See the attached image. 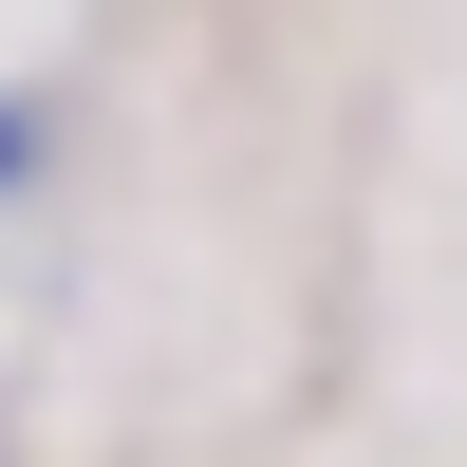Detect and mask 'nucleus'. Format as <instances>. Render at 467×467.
<instances>
[{
    "mask_svg": "<svg viewBox=\"0 0 467 467\" xmlns=\"http://www.w3.org/2000/svg\"><path fill=\"white\" fill-rule=\"evenodd\" d=\"M0 187H19V131H0Z\"/></svg>",
    "mask_w": 467,
    "mask_h": 467,
    "instance_id": "f257e3e1",
    "label": "nucleus"
}]
</instances>
